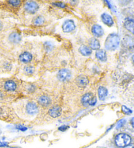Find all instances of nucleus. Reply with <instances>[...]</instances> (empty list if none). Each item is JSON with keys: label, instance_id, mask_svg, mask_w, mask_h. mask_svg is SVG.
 Returning <instances> with one entry per match:
<instances>
[{"label": "nucleus", "instance_id": "5701e85b", "mask_svg": "<svg viewBox=\"0 0 134 148\" xmlns=\"http://www.w3.org/2000/svg\"><path fill=\"white\" fill-rule=\"evenodd\" d=\"M122 110L124 113L125 114H127V115H130L132 113V111H131L130 108H127V107L125 106H122Z\"/></svg>", "mask_w": 134, "mask_h": 148}, {"label": "nucleus", "instance_id": "e433bc0d", "mask_svg": "<svg viewBox=\"0 0 134 148\" xmlns=\"http://www.w3.org/2000/svg\"><path fill=\"white\" fill-rule=\"evenodd\" d=\"M133 62H134V56H133Z\"/></svg>", "mask_w": 134, "mask_h": 148}, {"label": "nucleus", "instance_id": "a211bd4d", "mask_svg": "<svg viewBox=\"0 0 134 148\" xmlns=\"http://www.w3.org/2000/svg\"><path fill=\"white\" fill-rule=\"evenodd\" d=\"M96 58L102 62H106L107 55L105 51L104 50H98L96 53Z\"/></svg>", "mask_w": 134, "mask_h": 148}, {"label": "nucleus", "instance_id": "bb28decb", "mask_svg": "<svg viewBox=\"0 0 134 148\" xmlns=\"http://www.w3.org/2000/svg\"><path fill=\"white\" fill-rule=\"evenodd\" d=\"M49 45H48V42L45 43V48L46 50H47L48 51H50L52 50V48H53V45L51 44L50 42L48 43Z\"/></svg>", "mask_w": 134, "mask_h": 148}, {"label": "nucleus", "instance_id": "4be33fe9", "mask_svg": "<svg viewBox=\"0 0 134 148\" xmlns=\"http://www.w3.org/2000/svg\"><path fill=\"white\" fill-rule=\"evenodd\" d=\"M24 71L27 75H32L34 72V67L32 66H26L24 68Z\"/></svg>", "mask_w": 134, "mask_h": 148}, {"label": "nucleus", "instance_id": "f8f14e48", "mask_svg": "<svg viewBox=\"0 0 134 148\" xmlns=\"http://www.w3.org/2000/svg\"><path fill=\"white\" fill-rule=\"evenodd\" d=\"M19 60L22 63H29L32 60V56L30 53L28 52H25L20 54L19 57Z\"/></svg>", "mask_w": 134, "mask_h": 148}, {"label": "nucleus", "instance_id": "1a4fd4ad", "mask_svg": "<svg viewBox=\"0 0 134 148\" xmlns=\"http://www.w3.org/2000/svg\"><path fill=\"white\" fill-rule=\"evenodd\" d=\"M4 89L7 91H14L17 89V84L12 80H7L4 84Z\"/></svg>", "mask_w": 134, "mask_h": 148}, {"label": "nucleus", "instance_id": "c9c22d12", "mask_svg": "<svg viewBox=\"0 0 134 148\" xmlns=\"http://www.w3.org/2000/svg\"><path fill=\"white\" fill-rule=\"evenodd\" d=\"M9 148H20V147H9Z\"/></svg>", "mask_w": 134, "mask_h": 148}, {"label": "nucleus", "instance_id": "aec40b11", "mask_svg": "<svg viewBox=\"0 0 134 148\" xmlns=\"http://www.w3.org/2000/svg\"><path fill=\"white\" fill-rule=\"evenodd\" d=\"M39 103L43 106H47L50 104V99L47 96H41L38 100Z\"/></svg>", "mask_w": 134, "mask_h": 148}, {"label": "nucleus", "instance_id": "473e14b6", "mask_svg": "<svg viewBox=\"0 0 134 148\" xmlns=\"http://www.w3.org/2000/svg\"><path fill=\"white\" fill-rule=\"evenodd\" d=\"M124 148H134V145H128Z\"/></svg>", "mask_w": 134, "mask_h": 148}, {"label": "nucleus", "instance_id": "2f4dec72", "mask_svg": "<svg viewBox=\"0 0 134 148\" xmlns=\"http://www.w3.org/2000/svg\"><path fill=\"white\" fill-rule=\"evenodd\" d=\"M3 23L1 22V20H0V32L1 31L2 29H3Z\"/></svg>", "mask_w": 134, "mask_h": 148}, {"label": "nucleus", "instance_id": "7c9ffc66", "mask_svg": "<svg viewBox=\"0 0 134 148\" xmlns=\"http://www.w3.org/2000/svg\"><path fill=\"white\" fill-rule=\"evenodd\" d=\"M17 129H18L20 130V131H26V130H27L26 127L22 126V125H18V126H17Z\"/></svg>", "mask_w": 134, "mask_h": 148}, {"label": "nucleus", "instance_id": "2eb2a0df", "mask_svg": "<svg viewBox=\"0 0 134 148\" xmlns=\"http://www.w3.org/2000/svg\"><path fill=\"white\" fill-rule=\"evenodd\" d=\"M124 26L128 31L134 34V20L128 19L124 22Z\"/></svg>", "mask_w": 134, "mask_h": 148}, {"label": "nucleus", "instance_id": "dca6fc26", "mask_svg": "<svg viewBox=\"0 0 134 148\" xmlns=\"http://www.w3.org/2000/svg\"><path fill=\"white\" fill-rule=\"evenodd\" d=\"M108 94L107 90L104 87L100 86L98 89V97L99 100L104 101Z\"/></svg>", "mask_w": 134, "mask_h": 148}, {"label": "nucleus", "instance_id": "72a5a7b5", "mask_svg": "<svg viewBox=\"0 0 134 148\" xmlns=\"http://www.w3.org/2000/svg\"><path fill=\"white\" fill-rule=\"evenodd\" d=\"M131 125H132V126L134 128V117L133 118H132V119H131Z\"/></svg>", "mask_w": 134, "mask_h": 148}, {"label": "nucleus", "instance_id": "f3484780", "mask_svg": "<svg viewBox=\"0 0 134 148\" xmlns=\"http://www.w3.org/2000/svg\"><path fill=\"white\" fill-rule=\"evenodd\" d=\"M89 45L90 48L93 50H98L100 48V43L99 42V40L97 39H95V38H92V39L90 40Z\"/></svg>", "mask_w": 134, "mask_h": 148}, {"label": "nucleus", "instance_id": "39448f33", "mask_svg": "<svg viewBox=\"0 0 134 148\" xmlns=\"http://www.w3.org/2000/svg\"><path fill=\"white\" fill-rule=\"evenodd\" d=\"M75 28V25L74 22L71 20H66L62 25V29L65 33H69L73 31Z\"/></svg>", "mask_w": 134, "mask_h": 148}, {"label": "nucleus", "instance_id": "4468645a", "mask_svg": "<svg viewBox=\"0 0 134 148\" xmlns=\"http://www.w3.org/2000/svg\"><path fill=\"white\" fill-rule=\"evenodd\" d=\"M9 40L10 42L13 43V44H17V43H19L20 40H21V37L17 33H12L9 35Z\"/></svg>", "mask_w": 134, "mask_h": 148}, {"label": "nucleus", "instance_id": "412c9836", "mask_svg": "<svg viewBox=\"0 0 134 148\" xmlns=\"http://www.w3.org/2000/svg\"><path fill=\"white\" fill-rule=\"evenodd\" d=\"M44 22H45V19L41 16H37L34 20V24L35 25H41L44 24Z\"/></svg>", "mask_w": 134, "mask_h": 148}, {"label": "nucleus", "instance_id": "6ab92c4d", "mask_svg": "<svg viewBox=\"0 0 134 148\" xmlns=\"http://www.w3.org/2000/svg\"><path fill=\"white\" fill-rule=\"evenodd\" d=\"M79 52L81 53L82 55L84 56H89L92 54V50L89 47H86V46L82 45L79 48Z\"/></svg>", "mask_w": 134, "mask_h": 148}, {"label": "nucleus", "instance_id": "b1692460", "mask_svg": "<svg viewBox=\"0 0 134 148\" xmlns=\"http://www.w3.org/2000/svg\"><path fill=\"white\" fill-rule=\"evenodd\" d=\"M8 3L9 4L12 5V6H15V7H17L18 5H19L20 4V1H19V0H16V1H9Z\"/></svg>", "mask_w": 134, "mask_h": 148}, {"label": "nucleus", "instance_id": "423d86ee", "mask_svg": "<svg viewBox=\"0 0 134 148\" xmlns=\"http://www.w3.org/2000/svg\"><path fill=\"white\" fill-rule=\"evenodd\" d=\"M92 32L95 37H100L104 34V29H103L101 25L95 24L92 27Z\"/></svg>", "mask_w": 134, "mask_h": 148}, {"label": "nucleus", "instance_id": "a878e982", "mask_svg": "<svg viewBox=\"0 0 134 148\" xmlns=\"http://www.w3.org/2000/svg\"><path fill=\"white\" fill-rule=\"evenodd\" d=\"M9 147V143L5 141H0V148Z\"/></svg>", "mask_w": 134, "mask_h": 148}, {"label": "nucleus", "instance_id": "20e7f679", "mask_svg": "<svg viewBox=\"0 0 134 148\" xmlns=\"http://www.w3.org/2000/svg\"><path fill=\"white\" fill-rule=\"evenodd\" d=\"M25 10L30 14H34L39 9L38 4L34 1H29L25 4Z\"/></svg>", "mask_w": 134, "mask_h": 148}, {"label": "nucleus", "instance_id": "9b49d317", "mask_svg": "<svg viewBox=\"0 0 134 148\" xmlns=\"http://www.w3.org/2000/svg\"><path fill=\"white\" fill-rule=\"evenodd\" d=\"M102 19L103 22H104L105 24L108 25V26H112L113 24H114L113 18L109 14H108L107 13H104L102 15Z\"/></svg>", "mask_w": 134, "mask_h": 148}, {"label": "nucleus", "instance_id": "f03ea898", "mask_svg": "<svg viewBox=\"0 0 134 148\" xmlns=\"http://www.w3.org/2000/svg\"><path fill=\"white\" fill-rule=\"evenodd\" d=\"M131 142V138L126 134H119L115 138V143L117 146L120 147H124L130 145Z\"/></svg>", "mask_w": 134, "mask_h": 148}, {"label": "nucleus", "instance_id": "393cba45", "mask_svg": "<svg viewBox=\"0 0 134 148\" xmlns=\"http://www.w3.org/2000/svg\"><path fill=\"white\" fill-rule=\"evenodd\" d=\"M52 4L56 7H60V8H65L66 7L65 4L64 3H61V2H56V3H53Z\"/></svg>", "mask_w": 134, "mask_h": 148}, {"label": "nucleus", "instance_id": "f257e3e1", "mask_svg": "<svg viewBox=\"0 0 134 148\" xmlns=\"http://www.w3.org/2000/svg\"><path fill=\"white\" fill-rule=\"evenodd\" d=\"M120 43V37L117 34H112L107 37L105 42V47L108 50H115Z\"/></svg>", "mask_w": 134, "mask_h": 148}, {"label": "nucleus", "instance_id": "ddd939ff", "mask_svg": "<svg viewBox=\"0 0 134 148\" xmlns=\"http://www.w3.org/2000/svg\"><path fill=\"white\" fill-rule=\"evenodd\" d=\"M94 97V95L91 93H86L82 96L81 102L84 106H88L89 105V103L91 99Z\"/></svg>", "mask_w": 134, "mask_h": 148}, {"label": "nucleus", "instance_id": "9d476101", "mask_svg": "<svg viewBox=\"0 0 134 148\" xmlns=\"http://www.w3.org/2000/svg\"><path fill=\"white\" fill-rule=\"evenodd\" d=\"M48 114L52 117H58L61 114V108L60 106H54L48 111Z\"/></svg>", "mask_w": 134, "mask_h": 148}, {"label": "nucleus", "instance_id": "0eeeda50", "mask_svg": "<svg viewBox=\"0 0 134 148\" xmlns=\"http://www.w3.org/2000/svg\"><path fill=\"white\" fill-rule=\"evenodd\" d=\"M76 83L81 88H85L88 84V79L85 76H79L76 79Z\"/></svg>", "mask_w": 134, "mask_h": 148}, {"label": "nucleus", "instance_id": "7ed1b4c3", "mask_svg": "<svg viewBox=\"0 0 134 148\" xmlns=\"http://www.w3.org/2000/svg\"><path fill=\"white\" fill-rule=\"evenodd\" d=\"M71 74L70 71L68 69H61L58 73V78L60 81H62V82L69 80L71 78Z\"/></svg>", "mask_w": 134, "mask_h": 148}, {"label": "nucleus", "instance_id": "cd10ccee", "mask_svg": "<svg viewBox=\"0 0 134 148\" xmlns=\"http://www.w3.org/2000/svg\"><path fill=\"white\" fill-rule=\"evenodd\" d=\"M96 102H97V99H96V97L94 96V97L91 99L90 101L89 105H90V106H94L95 104H96Z\"/></svg>", "mask_w": 134, "mask_h": 148}, {"label": "nucleus", "instance_id": "6e6552de", "mask_svg": "<svg viewBox=\"0 0 134 148\" xmlns=\"http://www.w3.org/2000/svg\"><path fill=\"white\" fill-rule=\"evenodd\" d=\"M26 111L30 115H35L37 113V106L33 103H28L26 105Z\"/></svg>", "mask_w": 134, "mask_h": 148}, {"label": "nucleus", "instance_id": "c756f323", "mask_svg": "<svg viewBox=\"0 0 134 148\" xmlns=\"http://www.w3.org/2000/svg\"><path fill=\"white\" fill-rule=\"evenodd\" d=\"M124 123H125V120H124V119H122V120H120L117 124V128L118 129V128H120V127H122L124 125Z\"/></svg>", "mask_w": 134, "mask_h": 148}, {"label": "nucleus", "instance_id": "c85d7f7f", "mask_svg": "<svg viewBox=\"0 0 134 148\" xmlns=\"http://www.w3.org/2000/svg\"><path fill=\"white\" fill-rule=\"evenodd\" d=\"M69 128V127L68 126H67V125H62V126H61V127H59V131H61V132H64V131H66L67 129H68Z\"/></svg>", "mask_w": 134, "mask_h": 148}, {"label": "nucleus", "instance_id": "f704fd0d", "mask_svg": "<svg viewBox=\"0 0 134 148\" xmlns=\"http://www.w3.org/2000/svg\"><path fill=\"white\" fill-rule=\"evenodd\" d=\"M2 97H3V94L0 91V99H1Z\"/></svg>", "mask_w": 134, "mask_h": 148}]
</instances>
